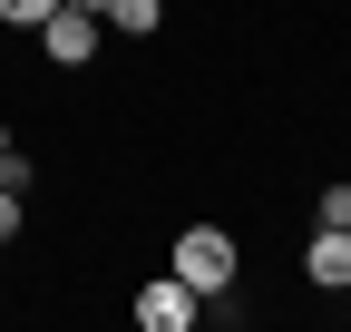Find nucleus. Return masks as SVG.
Here are the masks:
<instances>
[{"label": "nucleus", "mask_w": 351, "mask_h": 332, "mask_svg": "<svg viewBox=\"0 0 351 332\" xmlns=\"http://www.w3.org/2000/svg\"><path fill=\"white\" fill-rule=\"evenodd\" d=\"M176 283H195V294L215 303V294H225V283H234V235L225 225H186V235H176V264H166Z\"/></svg>", "instance_id": "obj_1"}, {"label": "nucleus", "mask_w": 351, "mask_h": 332, "mask_svg": "<svg viewBox=\"0 0 351 332\" xmlns=\"http://www.w3.org/2000/svg\"><path fill=\"white\" fill-rule=\"evenodd\" d=\"M195 313H205V294H195V283H176V274L137 283V322H147V332H195Z\"/></svg>", "instance_id": "obj_2"}, {"label": "nucleus", "mask_w": 351, "mask_h": 332, "mask_svg": "<svg viewBox=\"0 0 351 332\" xmlns=\"http://www.w3.org/2000/svg\"><path fill=\"white\" fill-rule=\"evenodd\" d=\"M39 49H49V69H88V59H98V20L59 0L49 20H39Z\"/></svg>", "instance_id": "obj_3"}, {"label": "nucleus", "mask_w": 351, "mask_h": 332, "mask_svg": "<svg viewBox=\"0 0 351 332\" xmlns=\"http://www.w3.org/2000/svg\"><path fill=\"white\" fill-rule=\"evenodd\" d=\"M302 274H313L322 294H351V225H313V244H302Z\"/></svg>", "instance_id": "obj_4"}, {"label": "nucleus", "mask_w": 351, "mask_h": 332, "mask_svg": "<svg viewBox=\"0 0 351 332\" xmlns=\"http://www.w3.org/2000/svg\"><path fill=\"white\" fill-rule=\"evenodd\" d=\"M98 20H108V29H127V39H147V29L166 20V0H108Z\"/></svg>", "instance_id": "obj_5"}, {"label": "nucleus", "mask_w": 351, "mask_h": 332, "mask_svg": "<svg viewBox=\"0 0 351 332\" xmlns=\"http://www.w3.org/2000/svg\"><path fill=\"white\" fill-rule=\"evenodd\" d=\"M49 10H59V0H0V20H10V29H39Z\"/></svg>", "instance_id": "obj_6"}, {"label": "nucleus", "mask_w": 351, "mask_h": 332, "mask_svg": "<svg viewBox=\"0 0 351 332\" xmlns=\"http://www.w3.org/2000/svg\"><path fill=\"white\" fill-rule=\"evenodd\" d=\"M20 225H29V205H20V186H0V244H10Z\"/></svg>", "instance_id": "obj_7"}, {"label": "nucleus", "mask_w": 351, "mask_h": 332, "mask_svg": "<svg viewBox=\"0 0 351 332\" xmlns=\"http://www.w3.org/2000/svg\"><path fill=\"white\" fill-rule=\"evenodd\" d=\"M322 225H351V186H322Z\"/></svg>", "instance_id": "obj_8"}, {"label": "nucleus", "mask_w": 351, "mask_h": 332, "mask_svg": "<svg viewBox=\"0 0 351 332\" xmlns=\"http://www.w3.org/2000/svg\"><path fill=\"white\" fill-rule=\"evenodd\" d=\"M69 10H88V20H98V10H108V0H69Z\"/></svg>", "instance_id": "obj_9"}]
</instances>
